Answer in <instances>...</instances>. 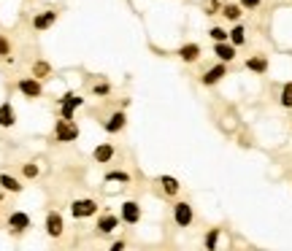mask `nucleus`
<instances>
[{
	"mask_svg": "<svg viewBox=\"0 0 292 251\" xmlns=\"http://www.w3.org/2000/svg\"><path fill=\"white\" fill-rule=\"evenodd\" d=\"M219 227H211V230L209 232H206V238H203V246L206 249H209V251H214L216 249V243H219Z\"/></svg>",
	"mask_w": 292,
	"mask_h": 251,
	"instance_id": "4be33fe9",
	"label": "nucleus"
},
{
	"mask_svg": "<svg viewBox=\"0 0 292 251\" xmlns=\"http://www.w3.org/2000/svg\"><path fill=\"white\" fill-rule=\"evenodd\" d=\"M0 186H3L5 192H14V195H19V192H22V184L14 179V176H8V173H0Z\"/></svg>",
	"mask_w": 292,
	"mask_h": 251,
	"instance_id": "412c9836",
	"label": "nucleus"
},
{
	"mask_svg": "<svg viewBox=\"0 0 292 251\" xmlns=\"http://www.w3.org/2000/svg\"><path fill=\"white\" fill-rule=\"evenodd\" d=\"M8 227L14 232H25L27 227H30V216H27L25 211H14V214L8 216Z\"/></svg>",
	"mask_w": 292,
	"mask_h": 251,
	"instance_id": "4468645a",
	"label": "nucleus"
},
{
	"mask_svg": "<svg viewBox=\"0 0 292 251\" xmlns=\"http://www.w3.org/2000/svg\"><path fill=\"white\" fill-rule=\"evenodd\" d=\"M260 3H262V0H241V5H244L246 11H254V8H260Z\"/></svg>",
	"mask_w": 292,
	"mask_h": 251,
	"instance_id": "7c9ffc66",
	"label": "nucleus"
},
{
	"mask_svg": "<svg viewBox=\"0 0 292 251\" xmlns=\"http://www.w3.org/2000/svg\"><path fill=\"white\" fill-rule=\"evenodd\" d=\"M51 73V68H49V62H43V60H38L36 65H33V76L36 78H46Z\"/></svg>",
	"mask_w": 292,
	"mask_h": 251,
	"instance_id": "a878e982",
	"label": "nucleus"
},
{
	"mask_svg": "<svg viewBox=\"0 0 292 251\" xmlns=\"http://www.w3.org/2000/svg\"><path fill=\"white\" fill-rule=\"evenodd\" d=\"M246 71H251V73H268V57H262V54H254V57H249L246 60Z\"/></svg>",
	"mask_w": 292,
	"mask_h": 251,
	"instance_id": "a211bd4d",
	"label": "nucleus"
},
{
	"mask_svg": "<svg viewBox=\"0 0 292 251\" xmlns=\"http://www.w3.org/2000/svg\"><path fill=\"white\" fill-rule=\"evenodd\" d=\"M97 211H100V205L92 197H82V200H73L71 203V216L73 219H89V216H95Z\"/></svg>",
	"mask_w": 292,
	"mask_h": 251,
	"instance_id": "f03ea898",
	"label": "nucleus"
},
{
	"mask_svg": "<svg viewBox=\"0 0 292 251\" xmlns=\"http://www.w3.org/2000/svg\"><path fill=\"white\" fill-rule=\"evenodd\" d=\"M57 19H60V14H57V11H51V8L49 11H41V14L33 16V27H36V30H49Z\"/></svg>",
	"mask_w": 292,
	"mask_h": 251,
	"instance_id": "9b49d317",
	"label": "nucleus"
},
{
	"mask_svg": "<svg viewBox=\"0 0 292 251\" xmlns=\"http://www.w3.org/2000/svg\"><path fill=\"white\" fill-rule=\"evenodd\" d=\"M65 232V221H62L60 211H49L46 214V235L49 238H60Z\"/></svg>",
	"mask_w": 292,
	"mask_h": 251,
	"instance_id": "6e6552de",
	"label": "nucleus"
},
{
	"mask_svg": "<svg viewBox=\"0 0 292 251\" xmlns=\"http://www.w3.org/2000/svg\"><path fill=\"white\" fill-rule=\"evenodd\" d=\"M236 49L238 46H233L230 41H219L214 43V57H219V62H233L236 60Z\"/></svg>",
	"mask_w": 292,
	"mask_h": 251,
	"instance_id": "f8f14e48",
	"label": "nucleus"
},
{
	"mask_svg": "<svg viewBox=\"0 0 292 251\" xmlns=\"http://www.w3.org/2000/svg\"><path fill=\"white\" fill-rule=\"evenodd\" d=\"M209 38L214 43H219V41H230V33L225 30V27H211L209 30Z\"/></svg>",
	"mask_w": 292,
	"mask_h": 251,
	"instance_id": "b1692460",
	"label": "nucleus"
},
{
	"mask_svg": "<svg viewBox=\"0 0 292 251\" xmlns=\"http://www.w3.org/2000/svg\"><path fill=\"white\" fill-rule=\"evenodd\" d=\"M119 249H125V241H117V243L111 246V251H119Z\"/></svg>",
	"mask_w": 292,
	"mask_h": 251,
	"instance_id": "2f4dec72",
	"label": "nucleus"
},
{
	"mask_svg": "<svg viewBox=\"0 0 292 251\" xmlns=\"http://www.w3.org/2000/svg\"><path fill=\"white\" fill-rule=\"evenodd\" d=\"M216 8H219V0H209V3H206V14L209 16H214Z\"/></svg>",
	"mask_w": 292,
	"mask_h": 251,
	"instance_id": "c756f323",
	"label": "nucleus"
},
{
	"mask_svg": "<svg viewBox=\"0 0 292 251\" xmlns=\"http://www.w3.org/2000/svg\"><path fill=\"white\" fill-rule=\"evenodd\" d=\"M84 106V98L76 92H65L60 100V116L62 119H73V113H76V108Z\"/></svg>",
	"mask_w": 292,
	"mask_h": 251,
	"instance_id": "7ed1b4c3",
	"label": "nucleus"
},
{
	"mask_svg": "<svg viewBox=\"0 0 292 251\" xmlns=\"http://www.w3.org/2000/svg\"><path fill=\"white\" fill-rule=\"evenodd\" d=\"M160 186H163V195H168V197H176L181 189L179 179H173V176H160Z\"/></svg>",
	"mask_w": 292,
	"mask_h": 251,
	"instance_id": "f3484780",
	"label": "nucleus"
},
{
	"mask_svg": "<svg viewBox=\"0 0 292 251\" xmlns=\"http://www.w3.org/2000/svg\"><path fill=\"white\" fill-rule=\"evenodd\" d=\"M279 103H282V108H292V81H287L282 87V98H279Z\"/></svg>",
	"mask_w": 292,
	"mask_h": 251,
	"instance_id": "393cba45",
	"label": "nucleus"
},
{
	"mask_svg": "<svg viewBox=\"0 0 292 251\" xmlns=\"http://www.w3.org/2000/svg\"><path fill=\"white\" fill-rule=\"evenodd\" d=\"M225 76H227V62H216V65H211L209 71L200 76V84H203V87H214V84H219Z\"/></svg>",
	"mask_w": 292,
	"mask_h": 251,
	"instance_id": "39448f33",
	"label": "nucleus"
},
{
	"mask_svg": "<svg viewBox=\"0 0 292 251\" xmlns=\"http://www.w3.org/2000/svg\"><path fill=\"white\" fill-rule=\"evenodd\" d=\"M79 135H82V130H79V124L73 122V119H57L54 124V138L60 141V143H73V141H79Z\"/></svg>",
	"mask_w": 292,
	"mask_h": 251,
	"instance_id": "f257e3e1",
	"label": "nucleus"
},
{
	"mask_svg": "<svg viewBox=\"0 0 292 251\" xmlns=\"http://www.w3.org/2000/svg\"><path fill=\"white\" fill-rule=\"evenodd\" d=\"M200 54H203V51H200L198 43H184V46L179 49V60L181 62H198Z\"/></svg>",
	"mask_w": 292,
	"mask_h": 251,
	"instance_id": "dca6fc26",
	"label": "nucleus"
},
{
	"mask_svg": "<svg viewBox=\"0 0 292 251\" xmlns=\"http://www.w3.org/2000/svg\"><path fill=\"white\" fill-rule=\"evenodd\" d=\"M119 221H122L119 216H114V214H103L100 219H97V227H95L97 235H111V232L119 227Z\"/></svg>",
	"mask_w": 292,
	"mask_h": 251,
	"instance_id": "9d476101",
	"label": "nucleus"
},
{
	"mask_svg": "<svg viewBox=\"0 0 292 251\" xmlns=\"http://www.w3.org/2000/svg\"><path fill=\"white\" fill-rule=\"evenodd\" d=\"M241 11H244V5L241 3H227V5H222V16H225L227 22H241Z\"/></svg>",
	"mask_w": 292,
	"mask_h": 251,
	"instance_id": "6ab92c4d",
	"label": "nucleus"
},
{
	"mask_svg": "<svg viewBox=\"0 0 292 251\" xmlns=\"http://www.w3.org/2000/svg\"><path fill=\"white\" fill-rule=\"evenodd\" d=\"M230 43H233V46H244V43H246V27L241 25V22H236V25H233Z\"/></svg>",
	"mask_w": 292,
	"mask_h": 251,
	"instance_id": "aec40b11",
	"label": "nucleus"
},
{
	"mask_svg": "<svg viewBox=\"0 0 292 251\" xmlns=\"http://www.w3.org/2000/svg\"><path fill=\"white\" fill-rule=\"evenodd\" d=\"M92 159L97 165H108L114 159V143H97L92 151Z\"/></svg>",
	"mask_w": 292,
	"mask_h": 251,
	"instance_id": "ddd939ff",
	"label": "nucleus"
},
{
	"mask_svg": "<svg viewBox=\"0 0 292 251\" xmlns=\"http://www.w3.org/2000/svg\"><path fill=\"white\" fill-rule=\"evenodd\" d=\"M16 124V111L8 100L0 103V127H14Z\"/></svg>",
	"mask_w": 292,
	"mask_h": 251,
	"instance_id": "2eb2a0df",
	"label": "nucleus"
},
{
	"mask_svg": "<svg viewBox=\"0 0 292 251\" xmlns=\"http://www.w3.org/2000/svg\"><path fill=\"white\" fill-rule=\"evenodd\" d=\"M119 219H122L125 224H138L141 221V205L135 200H125L122 211H119Z\"/></svg>",
	"mask_w": 292,
	"mask_h": 251,
	"instance_id": "0eeeda50",
	"label": "nucleus"
},
{
	"mask_svg": "<svg viewBox=\"0 0 292 251\" xmlns=\"http://www.w3.org/2000/svg\"><path fill=\"white\" fill-rule=\"evenodd\" d=\"M16 89H19V92L25 95V98H30V100H36V98H41V95H43L41 78H36V76L19 78V84H16Z\"/></svg>",
	"mask_w": 292,
	"mask_h": 251,
	"instance_id": "20e7f679",
	"label": "nucleus"
},
{
	"mask_svg": "<svg viewBox=\"0 0 292 251\" xmlns=\"http://www.w3.org/2000/svg\"><path fill=\"white\" fill-rule=\"evenodd\" d=\"M106 181H117V184H130V173L127 170H108Z\"/></svg>",
	"mask_w": 292,
	"mask_h": 251,
	"instance_id": "5701e85b",
	"label": "nucleus"
},
{
	"mask_svg": "<svg viewBox=\"0 0 292 251\" xmlns=\"http://www.w3.org/2000/svg\"><path fill=\"white\" fill-rule=\"evenodd\" d=\"M125 124H127V113L117 111V113H111V116L103 122V130H106L108 135H117V133H122V130H125Z\"/></svg>",
	"mask_w": 292,
	"mask_h": 251,
	"instance_id": "1a4fd4ad",
	"label": "nucleus"
},
{
	"mask_svg": "<svg viewBox=\"0 0 292 251\" xmlns=\"http://www.w3.org/2000/svg\"><path fill=\"white\" fill-rule=\"evenodd\" d=\"M92 92H95V95H108V92H111V84H106V81H103V84H95Z\"/></svg>",
	"mask_w": 292,
	"mask_h": 251,
	"instance_id": "c85d7f7f",
	"label": "nucleus"
},
{
	"mask_svg": "<svg viewBox=\"0 0 292 251\" xmlns=\"http://www.w3.org/2000/svg\"><path fill=\"white\" fill-rule=\"evenodd\" d=\"M11 54V43L5 36H0V57H8Z\"/></svg>",
	"mask_w": 292,
	"mask_h": 251,
	"instance_id": "cd10ccee",
	"label": "nucleus"
},
{
	"mask_svg": "<svg viewBox=\"0 0 292 251\" xmlns=\"http://www.w3.org/2000/svg\"><path fill=\"white\" fill-rule=\"evenodd\" d=\"M22 173L27 176V179H38V165H33V162H27L25 168H22Z\"/></svg>",
	"mask_w": 292,
	"mask_h": 251,
	"instance_id": "bb28decb",
	"label": "nucleus"
},
{
	"mask_svg": "<svg viewBox=\"0 0 292 251\" xmlns=\"http://www.w3.org/2000/svg\"><path fill=\"white\" fill-rule=\"evenodd\" d=\"M173 221H176V227H190L192 221H195L192 205L190 203H176L173 205Z\"/></svg>",
	"mask_w": 292,
	"mask_h": 251,
	"instance_id": "423d86ee",
	"label": "nucleus"
}]
</instances>
